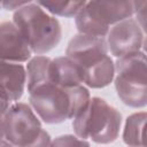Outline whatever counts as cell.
Returning <instances> with one entry per match:
<instances>
[{"instance_id":"cell-3","label":"cell","mask_w":147,"mask_h":147,"mask_svg":"<svg viewBox=\"0 0 147 147\" xmlns=\"http://www.w3.org/2000/svg\"><path fill=\"white\" fill-rule=\"evenodd\" d=\"M13 22L30 45L32 53L40 55L55 48L61 41L60 22L49 15L38 2H30L16 10Z\"/></svg>"},{"instance_id":"cell-12","label":"cell","mask_w":147,"mask_h":147,"mask_svg":"<svg viewBox=\"0 0 147 147\" xmlns=\"http://www.w3.org/2000/svg\"><path fill=\"white\" fill-rule=\"evenodd\" d=\"M123 141L130 147H147V113H134L126 118Z\"/></svg>"},{"instance_id":"cell-15","label":"cell","mask_w":147,"mask_h":147,"mask_svg":"<svg viewBox=\"0 0 147 147\" xmlns=\"http://www.w3.org/2000/svg\"><path fill=\"white\" fill-rule=\"evenodd\" d=\"M37 2L51 14L63 17L77 16L78 13L86 6L85 1H37Z\"/></svg>"},{"instance_id":"cell-10","label":"cell","mask_w":147,"mask_h":147,"mask_svg":"<svg viewBox=\"0 0 147 147\" xmlns=\"http://www.w3.org/2000/svg\"><path fill=\"white\" fill-rule=\"evenodd\" d=\"M49 83L65 88L78 86L84 83V71L70 57L60 56L52 60Z\"/></svg>"},{"instance_id":"cell-13","label":"cell","mask_w":147,"mask_h":147,"mask_svg":"<svg viewBox=\"0 0 147 147\" xmlns=\"http://www.w3.org/2000/svg\"><path fill=\"white\" fill-rule=\"evenodd\" d=\"M52 59L47 56L37 55L31 59L26 67L28 76V92L30 93L36 87L49 83V70Z\"/></svg>"},{"instance_id":"cell-9","label":"cell","mask_w":147,"mask_h":147,"mask_svg":"<svg viewBox=\"0 0 147 147\" xmlns=\"http://www.w3.org/2000/svg\"><path fill=\"white\" fill-rule=\"evenodd\" d=\"M116 78L123 82L147 86V55L136 52L117 60L115 64Z\"/></svg>"},{"instance_id":"cell-17","label":"cell","mask_w":147,"mask_h":147,"mask_svg":"<svg viewBox=\"0 0 147 147\" xmlns=\"http://www.w3.org/2000/svg\"><path fill=\"white\" fill-rule=\"evenodd\" d=\"M134 14L141 30L147 33V1H133Z\"/></svg>"},{"instance_id":"cell-16","label":"cell","mask_w":147,"mask_h":147,"mask_svg":"<svg viewBox=\"0 0 147 147\" xmlns=\"http://www.w3.org/2000/svg\"><path fill=\"white\" fill-rule=\"evenodd\" d=\"M51 147H90V144L78 137L64 134L55 138L52 141Z\"/></svg>"},{"instance_id":"cell-18","label":"cell","mask_w":147,"mask_h":147,"mask_svg":"<svg viewBox=\"0 0 147 147\" xmlns=\"http://www.w3.org/2000/svg\"><path fill=\"white\" fill-rule=\"evenodd\" d=\"M51 145H52V141H51V137H49L48 132L45 130H41L40 134L33 142H31L26 146H23V147H51Z\"/></svg>"},{"instance_id":"cell-2","label":"cell","mask_w":147,"mask_h":147,"mask_svg":"<svg viewBox=\"0 0 147 147\" xmlns=\"http://www.w3.org/2000/svg\"><path fill=\"white\" fill-rule=\"evenodd\" d=\"M67 56L83 69L84 84L92 88L105 87L115 77V64L103 38L79 33L69 41Z\"/></svg>"},{"instance_id":"cell-19","label":"cell","mask_w":147,"mask_h":147,"mask_svg":"<svg viewBox=\"0 0 147 147\" xmlns=\"http://www.w3.org/2000/svg\"><path fill=\"white\" fill-rule=\"evenodd\" d=\"M30 2V0H5L1 2V5L7 10H18L20 8L26 6Z\"/></svg>"},{"instance_id":"cell-14","label":"cell","mask_w":147,"mask_h":147,"mask_svg":"<svg viewBox=\"0 0 147 147\" xmlns=\"http://www.w3.org/2000/svg\"><path fill=\"white\" fill-rule=\"evenodd\" d=\"M115 88L124 105L132 108L147 106V86H139L115 78Z\"/></svg>"},{"instance_id":"cell-5","label":"cell","mask_w":147,"mask_h":147,"mask_svg":"<svg viewBox=\"0 0 147 147\" xmlns=\"http://www.w3.org/2000/svg\"><path fill=\"white\" fill-rule=\"evenodd\" d=\"M134 14L133 1H91L76 16V28L80 34L103 38L109 25L130 18Z\"/></svg>"},{"instance_id":"cell-4","label":"cell","mask_w":147,"mask_h":147,"mask_svg":"<svg viewBox=\"0 0 147 147\" xmlns=\"http://www.w3.org/2000/svg\"><path fill=\"white\" fill-rule=\"evenodd\" d=\"M122 116L119 111L101 98H92L74 118L72 127L80 139H92L96 144L114 142L119 133Z\"/></svg>"},{"instance_id":"cell-11","label":"cell","mask_w":147,"mask_h":147,"mask_svg":"<svg viewBox=\"0 0 147 147\" xmlns=\"http://www.w3.org/2000/svg\"><path fill=\"white\" fill-rule=\"evenodd\" d=\"M0 77L1 93L5 94L10 102L21 99L26 83V72L24 67L20 63L1 61Z\"/></svg>"},{"instance_id":"cell-21","label":"cell","mask_w":147,"mask_h":147,"mask_svg":"<svg viewBox=\"0 0 147 147\" xmlns=\"http://www.w3.org/2000/svg\"><path fill=\"white\" fill-rule=\"evenodd\" d=\"M142 47H144L145 52L147 53V36H146V38L144 39V42H142Z\"/></svg>"},{"instance_id":"cell-8","label":"cell","mask_w":147,"mask_h":147,"mask_svg":"<svg viewBox=\"0 0 147 147\" xmlns=\"http://www.w3.org/2000/svg\"><path fill=\"white\" fill-rule=\"evenodd\" d=\"M32 51L25 37L14 22H2L0 25V56L6 62H25Z\"/></svg>"},{"instance_id":"cell-1","label":"cell","mask_w":147,"mask_h":147,"mask_svg":"<svg viewBox=\"0 0 147 147\" xmlns=\"http://www.w3.org/2000/svg\"><path fill=\"white\" fill-rule=\"evenodd\" d=\"M29 94L31 107L47 124H59L75 118L91 100L90 92L84 85L65 88L46 83Z\"/></svg>"},{"instance_id":"cell-7","label":"cell","mask_w":147,"mask_h":147,"mask_svg":"<svg viewBox=\"0 0 147 147\" xmlns=\"http://www.w3.org/2000/svg\"><path fill=\"white\" fill-rule=\"evenodd\" d=\"M142 42V30L133 18H127L115 24L109 30L107 37L108 49L118 59L139 52Z\"/></svg>"},{"instance_id":"cell-6","label":"cell","mask_w":147,"mask_h":147,"mask_svg":"<svg viewBox=\"0 0 147 147\" xmlns=\"http://www.w3.org/2000/svg\"><path fill=\"white\" fill-rule=\"evenodd\" d=\"M41 130L40 121L26 103L16 102L1 115L2 139L16 147H23L33 142Z\"/></svg>"},{"instance_id":"cell-20","label":"cell","mask_w":147,"mask_h":147,"mask_svg":"<svg viewBox=\"0 0 147 147\" xmlns=\"http://www.w3.org/2000/svg\"><path fill=\"white\" fill-rule=\"evenodd\" d=\"M1 147H14V145H11L10 142H8L7 140L2 139V144H1Z\"/></svg>"}]
</instances>
